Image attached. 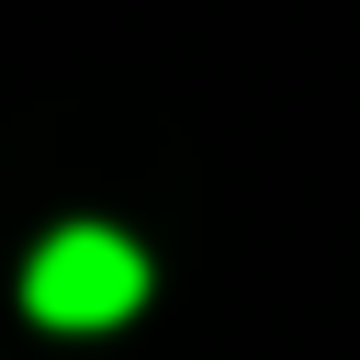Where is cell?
I'll list each match as a JSON object with an SVG mask.
<instances>
[{
	"label": "cell",
	"mask_w": 360,
	"mask_h": 360,
	"mask_svg": "<svg viewBox=\"0 0 360 360\" xmlns=\"http://www.w3.org/2000/svg\"><path fill=\"white\" fill-rule=\"evenodd\" d=\"M22 304H34L45 326H124V315L146 304V259H135L112 225H68V236L34 248Z\"/></svg>",
	"instance_id": "cell-1"
}]
</instances>
